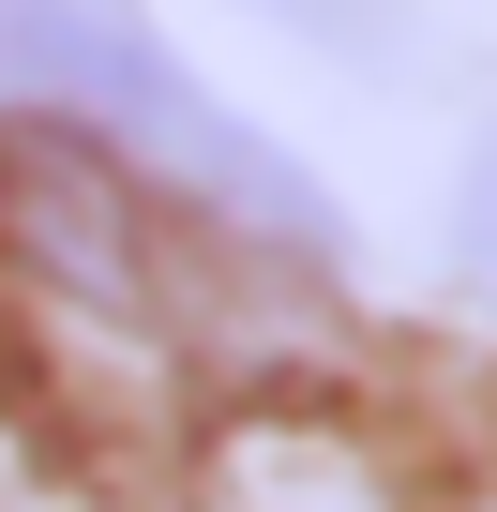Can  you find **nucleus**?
<instances>
[{"label": "nucleus", "mask_w": 497, "mask_h": 512, "mask_svg": "<svg viewBox=\"0 0 497 512\" xmlns=\"http://www.w3.org/2000/svg\"><path fill=\"white\" fill-rule=\"evenodd\" d=\"M0 106H46L106 151H136L166 196H196L211 226H257V241H332L317 181L257 136V121H226L166 46L136 0H0Z\"/></svg>", "instance_id": "nucleus-1"}, {"label": "nucleus", "mask_w": 497, "mask_h": 512, "mask_svg": "<svg viewBox=\"0 0 497 512\" xmlns=\"http://www.w3.org/2000/svg\"><path fill=\"white\" fill-rule=\"evenodd\" d=\"M452 272H467V287L497 302V136L467 151V196H452Z\"/></svg>", "instance_id": "nucleus-2"}]
</instances>
